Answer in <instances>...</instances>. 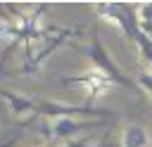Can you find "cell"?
I'll return each instance as SVG.
<instances>
[{
    "mask_svg": "<svg viewBox=\"0 0 152 147\" xmlns=\"http://www.w3.org/2000/svg\"><path fill=\"white\" fill-rule=\"evenodd\" d=\"M74 36L71 28H64V31H52L50 36L36 40V43H28L24 45V62H21V74H36L40 69V64L45 62L48 55H52L57 47H62L69 38Z\"/></svg>",
    "mask_w": 152,
    "mask_h": 147,
    "instance_id": "6da1fadb",
    "label": "cell"
},
{
    "mask_svg": "<svg viewBox=\"0 0 152 147\" xmlns=\"http://www.w3.org/2000/svg\"><path fill=\"white\" fill-rule=\"evenodd\" d=\"M86 55L90 57V62H93V69H97V71H102L104 76H109V78L114 81V85H121V88L138 90V83H135V78L126 76V74L119 69V64L112 59V55L107 52V47L102 45V40H100V36H97V33H93V38H90V45L86 47Z\"/></svg>",
    "mask_w": 152,
    "mask_h": 147,
    "instance_id": "7a4b0ae2",
    "label": "cell"
},
{
    "mask_svg": "<svg viewBox=\"0 0 152 147\" xmlns=\"http://www.w3.org/2000/svg\"><path fill=\"white\" fill-rule=\"evenodd\" d=\"M107 119H86V121H78V119H55V121H33V126L43 133V138L48 140H64V138H74L78 133H86V130H95L100 126H104Z\"/></svg>",
    "mask_w": 152,
    "mask_h": 147,
    "instance_id": "3957f363",
    "label": "cell"
},
{
    "mask_svg": "<svg viewBox=\"0 0 152 147\" xmlns=\"http://www.w3.org/2000/svg\"><path fill=\"white\" fill-rule=\"evenodd\" d=\"M59 81L64 85H81L88 97H100L109 88H114V81L109 76H104L102 71H97V69H88V71L76 74V76H62Z\"/></svg>",
    "mask_w": 152,
    "mask_h": 147,
    "instance_id": "277c9868",
    "label": "cell"
},
{
    "mask_svg": "<svg viewBox=\"0 0 152 147\" xmlns=\"http://www.w3.org/2000/svg\"><path fill=\"white\" fill-rule=\"evenodd\" d=\"M150 145V138H147V130L138 123H131L124 128L121 133V147H147Z\"/></svg>",
    "mask_w": 152,
    "mask_h": 147,
    "instance_id": "5b68a950",
    "label": "cell"
},
{
    "mask_svg": "<svg viewBox=\"0 0 152 147\" xmlns=\"http://www.w3.org/2000/svg\"><path fill=\"white\" fill-rule=\"evenodd\" d=\"M33 126V119H26L24 123H19L17 128H10L5 133H0V147H14L21 138H24V128Z\"/></svg>",
    "mask_w": 152,
    "mask_h": 147,
    "instance_id": "8992f818",
    "label": "cell"
},
{
    "mask_svg": "<svg viewBox=\"0 0 152 147\" xmlns=\"http://www.w3.org/2000/svg\"><path fill=\"white\" fill-rule=\"evenodd\" d=\"M135 83H138V88H142L145 92L152 95V66L145 69V71H140V74L135 76Z\"/></svg>",
    "mask_w": 152,
    "mask_h": 147,
    "instance_id": "52a82bcc",
    "label": "cell"
},
{
    "mask_svg": "<svg viewBox=\"0 0 152 147\" xmlns=\"http://www.w3.org/2000/svg\"><path fill=\"white\" fill-rule=\"evenodd\" d=\"M140 31H142L145 38L152 40V19H140Z\"/></svg>",
    "mask_w": 152,
    "mask_h": 147,
    "instance_id": "ba28073f",
    "label": "cell"
},
{
    "mask_svg": "<svg viewBox=\"0 0 152 147\" xmlns=\"http://www.w3.org/2000/svg\"><path fill=\"white\" fill-rule=\"evenodd\" d=\"M138 14H140V19H152V2L138 5Z\"/></svg>",
    "mask_w": 152,
    "mask_h": 147,
    "instance_id": "9c48e42d",
    "label": "cell"
},
{
    "mask_svg": "<svg viewBox=\"0 0 152 147\" xmlns=\"http://www.w3.org/2000/svg\"><path fill=\"white\" fill-rule=\"evenodd\" d=\"M62 147H88V140H74V142H66Z\"/></svg>",
    "mask_w": 152,
    "mask_h": 147,
    "instance_id": "30bf717a",
    "label": "cell"
},
{
    "mask_svg": "<svg viewBox=\"0 0 152 147\" xmlns=\"http://www.w3.org/2000/svg\"><path fill=\"white\" fill-rule=\"evenodd\" d=\"M95 147H104V142H100V145H95Z\"/></svg>",
    "mask_w": 152,
    "mask_h": 147,
    "instance_id": "8fae6325",
    "label": "cell"
}]
</instances>
